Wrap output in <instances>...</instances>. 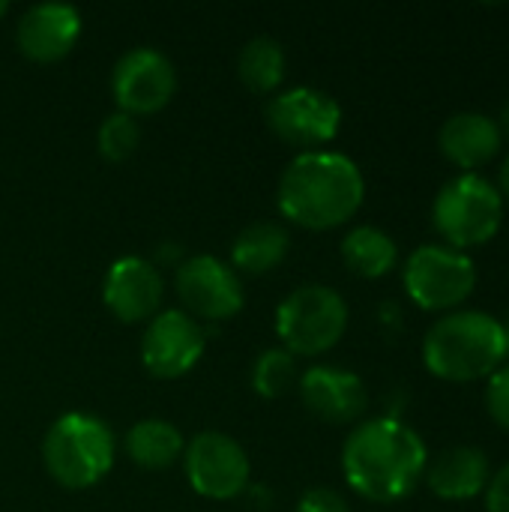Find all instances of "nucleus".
Returning a JSON list of instances; mask_svg holds the SVG:
<instances>
[{
  "instance_id": "2eb2a0df",
  "label": "nucleus",
  "mask_w": 509,
  "mask_h": 512,
  "mask_svg": "<svg viewBox=\"0 0 509 512\" xmlns=\"http://www.w3.org/2000/svg\"><path fill=\"white\" fill-rule=\"evenodd\" d=\"M81 36V12L69 3H36L15 27L18 51L33 63L63 60Z\"/></svg>"
},
{
  "instance_id": "a211bd4d",
  "label": "nucleus",
  "mask_w": 509,
  "mask_h": 512,
  "mask_svg": "<svg viewBox=\"0 0 509 512\" xmlns=\"http://www.w3.org/2000/svg\"><path fill=\"white\" fill-rule=\"evenodd\" d=\"M291 252V234L279 222L246 225L231 246V267L237 273L261 276L276 270Z\"/></svg>"
},
{
  "instance_id": "f8f14e48",
  "label": "nucleus",
  "mask_w": 509,
  "mask_h": 512,
  "mask_svg": "<svg viewBox=\"0 0 509 512\" xmlns=\"http://www.w3.org/2000/svg\"><path fill=\"white\" fill-rule=\"evenodd\" d=\"M111 93L117 111L129 117H144L162 111L177 93L174 63L156 48H132L126 51L111 72Z\"/></svg>"
},
{
  "instance_id": "ddd939ff",
  "label": "nucleus",
  "mask_w": 509,
  "mask_h": 512,
  "mask_svg": "<svg viewBox=\"0 0 509 512\" xmlns=\"http://www.w3.org/2000/svg\"><path fill=\"white\" fill-rule=\"evenodd\" d=\"M165 282L153 261L138 255L117 258L102 279V303L123 324H141L162 312Z\"/></svg>"
},
{
  "instance_id": "7ed1b4c3",
  "label": "nucleus",
  "mask_w": 509,
  "mask_h": 512,
  "mask_svg": "<svg viewBox=\"0 0 509 512\" xmlns=\"http://www.w3.org/2000/svg\"><path fill=\"white\" fill-rule=\"evenodd\" d=\"M426 369L450 384L489 378L507 363L504 321L480 309H459L438 318L423 339Z\"/></svg>"
},
{
  "instance_id": "f03ea898",
  "label": "nucleus",
  "mask_w": 509,
  "mask_h": 512,
  "mask_svg": "<svg viewBox=\"0 0 509 512\" xmlns=\"http://www.w3.org/2000/svg\"><path fill=\"white\" fill-rule=\"evenodd\" d=\"M366 198V180L345 153L312 150L294 156L276 189L282 216L306 231H333L357 216Z\"/></svg>"
},
{
  "instance_id": "9b49d317",
  "label": "nucleus",
  "mask_w": 509,
  "mask_h": 512,
  "mask_svg": "<svg viewBox=\"0 0 509 512\" xmlns=\"http://www.w3.org/2000/svg\"><path fill=\"white\" fill-rule=\"evenodd\" d=\"M207 348V330L183 309H165L147 321L141 339V363L159 381H177L189 375Z\"/></svg>"
},
{
  "instance_id": "cd10ccee",
  "label": "nucleus",
  "mask_w": 509,
  "mask_h": 512,
  "mask_svg": "<svg viewBox=\"0 0 509 512\" xmlns=\"http://www.w3.org/2000/svg\"><path fill=\"white\" fill-rule=\"evenodd\" d=\"M495 123H498V129H501V138H507L509 141V99L504 102V108H501V117H498Z\"/></svg>"
},
{
  "instance_id": "c756f323",
  "label": "nucleus",
  "mask_w": 509,
  "mask_h": 512,
  "mask_svg": "<svg viewBox=\"0 0 509 512\" xmlns=\"http://www.w3.org/2000/svg\"><path fill=\"white\" fill-rule=\"evenodd\" d=\"M3 15H6V3L0 0V18H3Z\"/></svg>"
},
{
  "instance_id": "6ab92c4d",
  "label": "nucleus",
  "mask_w": 509,
  "mask_h": 512,
  "mask_svg": "<svg viewBox=\"0 0 509 512\" xmlns=\"http://www.w3.org/2000/svg\"><path fill=\"white\" fill-rule=\"evenodd\" d=\"M123 450H126L132 465H138L144 471H165L183 459L186 441L174 423L150 417V420H138L126 432Z\"/></svg>"
},
{
  "instance_id": "b1692460",
  "label": "nucleus",
  "mask_w": 509,
  "mask_h": 512,
  "mask_svg": "<svg viewBox=\"0 0 509 512\" xmlns=\"http://www.w3.org/2000/svg\"><path fill=\"white\" fill-rule=\"evenodd\" d=\"M486 411L504 432H509V363L486 378Z\"/></svg>"
},
{
  "instance_id": "4be33fe9",
  "label": "nucleus",
  "mask_w": 509,
  "mask_h": 512,
  "mask_svg": "<svg viewBox=\"0 0 509 512\" xmlns=\"http://www.w3.org/2000/svg\"><path fill=\"white\" fill-rule=\"evenodd\" d=\"M297 357L285 348H267L255 357L252 366V390L261 399H282L297 384Z\"/></svg>"
},
{
  "instance_id": "a878e982",
  "label": "nucleus",
  "mask_w": 509,
  "mask_h": 512,
  "mask_svg": "<svg viewBox=\"0 0 509 512\" xmlns=\"http://www.w3.org/2000/svg\"><path fill=\"white\" fill-rule=\"evenodd\" d=\"M483 495H486V512H509V465L492 474Z\"/></svg>"
},
{
  "instance_id": "5701e85b",
  "label": "nucleus",
  "mask_w": 509,
  "mask_h": 512,
  "mask_svg": "<svg viewBox=\"0 0 509 512\" xmlns=\"http://www.w3.org/2000/svg\"><path fill=\"white\" fill-rule=\"evenodd\" d=\"M141 141V126L135 117L123 114V111H114L111 117L102 120L99 132H96V147L102 153V159L108 162H123L135 153Z\"/></svg>"
},
{
  "instance_id": "393cba45",
  "label": "nucleus",
  "mask_w": 509,
  "mask_h": 512,
  "mask_svg": "<svg viewBox=\"0 0 509 512\" xmlns=\"http://www.w3.org/2000/svg\"><path fill=\"white\" fill-rule=\"evenodd\" d=\"M297 512H351V507L336 489L315 486V489L303 492V498L297 501Z\"/></svg>"
},
{
  "instance_id": "6e6552de",
  "label": "nucleus",
  "mask_w": 509,
  "mask_h": 512,
  "mask_svg": "<svg viewBox=\"0 0 509 512\" xmlns=\"http://www.w3.org/2000/svg\"><path fill=\"white\" fill-rule=\"evenodd\" d=\"M264 120L279 141L312 153L339 135L342 108L327 90L300 84L276 93L264 108Z\"/></svg>"
},
{
  "instance_id": "4468645a",
  "label": "nucleus",
  "mask_w": 509,
  "mask_h": 512,
  "mask_svg": "<svg viewBox=\"0 0 509 512\" xmlns=\"http://www.w3.org/2000/svg\"><path fill=\"white\" fill-rule=\"evenodd\" d=\"M297 387L306 411L333 426L357 423L369 405L363 378L339 366H312L300 375Z\"/></svg>"
},
{
  "instance_id": "dca6fc26",
  "label": "nucleus",
  "mask_w": 509,
  "mask_h": 512,
  "mask_svg": "<svg viewBox=\"0 0 509 512\" xmlns=\"http://www.w3.org/2000/svg\"><path fill=\"white\" fill-rule=\"evenodd\" d=\"M501 144L504 138L495 117L483 111H459L438 129V150L465 174H477V168L489 165L501 153Z\"/></svg>"
},
{
  "instance_id": "f257e3e1",
  "label": "nucleus",
  "mask_w": 509,
  "mask_h": 512,
  "mask_svg": "<svg viewBox=\"0 0 509 512\" xmlns=\"http://www.w3.org/2000/svg\"><path fill=\"white\" fill-rule=\"evenodd\" d=\"M429 465L423 438L396 417L360 423L342 447V474L348 486L372 504H396L408 498Z\"/></svg>"
},
{
  "instance_id": "39448f33",
  "label": "nucleus",
  "mask_w": 509,
  "mask_h": 512,
  "mask_svg": "<svg viewBox=\"0 0 509 512\" xmlns=\"http://www.w3.org/2000/svg\"><path fill=\"white\" fill-rule=\"evenodd\" d=\"M435 231L450 249H474L489 243L504 222V198L498 186L480 174H459L441 186L432 204Z\"/></svg>"
},
{
  "instance_id": "bb28decb",
  "label": "nucleus",
  "mask_w": 509,
  "mask_h": 512,
  "mask_svg": "<svg viewBox=\"0 0 509 512\" xmlns=\"http://www.w3.org/2000/svg\"><path fill=\"white\" fill-rule=\"evenodd\" d=\"M498 192H501L504 204H509V156L504 159L501 171H498Z\"/></svg>"
},
{
  "instance_id": "1a4fd4ad",
  "label": "nucleus",
  "mask_w": 509,
  "mask_h": 512,
  "mask_svg": "<svg viewBox=\"0 0 509 512\" xmlns=\"http://www.w3.org/2000/svg\"><path fill=\"white\" fill-rule=\"evenodd\" d=\"M183 468H186L189 486L201 498H210V501L240 498L252 474L243 444L216 429H207L186 444Z\"/></svg>"
},
{
  "instance_id": "412c9836",
  "label": "nucleus",
  "mask_w": 509,
  "mask_h": 512,
  "mask_svg": "<svg viewBox=\"0 0 509 512\" xmlns=\"http://www.w3.org/2000/svg\"><path fill=\"white\" fill-rule=\"evenodd\" d=\"M285 48L270 36H255L237 57V75L252 93H276L285 81Z\"/></svg>"
},
{
  "instance_id": "9d476101",
  "label": "nucleus",
  "mask_w": 509,
  "mask_h": 512,
  "mask_svg": "<svg viewBox=\"0 0 509 512\" xmlns=\"http://www.w3.org/2000/svg\"><path fill=\"white\" fill-rule=\"evenodd\" d=\"M174 291L195 321H228L246 303L240 273L216 255L183 258L174 273Z\"/></svg>"
},
{
  "instance_id": "20e7f679",
  "label": "nucleus",
  "mask_w": 509,
  "mask_h": 512,
  "mask_svg": "<svg viewBox=\"0 0 509 512\" xmlns=\"http://www.w3.org/2000/svg\"><path fill=\"white\" fill-rule=\"evenodd\" d=\"M114 459L117 438L111 426L93 414H63L42 438V465L48 477L69 492L102 483L111 474Z\"/></svg>"
},
{
  "instance_id": "c85d7f7f",
  "label": "nucleus",
  "mask_w": 509,
  "mask_h": 512,
  "mask_svg": "<svg viewBox=\"0 0 509 512\" xmlns=\"http://www.w3.org/2000/svg\"><path fill=\"white\" fill-rule=\"evenodd\" d=\"M504 342H507V360H509V321L504 324Z\"/></svg>"
},
{
  "instance_id": "f3484780",
  "label": "nucleus",
  "mask_w": 509,
  "mask_h": 512,
  "mask_svg": "<svg viewBox=\"0 0 509 512\" xmlns=\"http://www.w3.org/2000/svg\"><path fill=\"white\" fill-rule=\"evenodd\" d=\"M423 480L441 501H471L486 492L492 480V462L480 447H450L426 465Z\"/></svg>"
},
{
  "instance_id": "423d86ee",
  "label": "nucleus",
  "mask_w": 509,
  "mask_h": 512,
  "mask_svg": "<svg viewBox=\"0 0 509 512\" xmlns=\"http://www.w3.org/2000/svg\"><path fill=\"white\" fill-rule=\"evenodd\" d=\"M348 330V303L327 285H300L276 309V336L294 357L333 351Z\"/></svg>"
},
{
  "instance_id": "aec40b11",
  "label": "nucleus",
  "mask_w": 509,
  "mask_h": 512,
  "mask_svg": "<svg viewBox=\"0 0 509 512\" xmlns=\"http://www.w3.org/2000/svg\"><path fill=\"white\" fill-rule=\"evenodd\" d=\"M342 261L345 267L360 276V279H381L399 264V246L396 240L375 228V225H357L345 234L342 246Z\"/></svg>"
},
{
  "instance_id": "0eeeda50",
  "label": "nucleus",
  "mask_w": 509,
  "mask_h": 512,
  "mask_svg": "<svg viewBox=\"0 0 509 512\" xmlns=\"http://www.w3.org/2000/svg\"><path fill=\"white\" fill-rule=\"evenodd\" d=\"M405 291L426 312H453L477 288V267L468 252L429 243L411 252L402 270Z\"/></svg>"
}]
</instances>
